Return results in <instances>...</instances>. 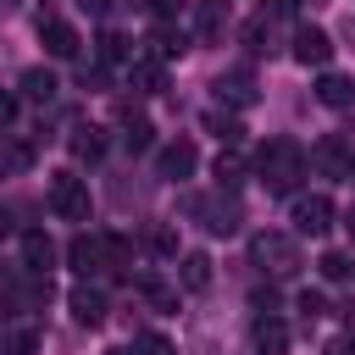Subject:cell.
I'll return each mask as SVG.
<instances>
[{"label":"cell","instance_id":"obj_39","mask_svg":"<svg viewBox=\"0 0 355 355\" xmlns=\"http://www.w3.org/2000/svg\"><path fill=\"white\" fill-rule=\"evenodd\" d=\"M305 6H327V0H305Z\"/></svg>","mask_w":355,"mask_h":355},{"label":"cell","instance_id":"obj_6","mask_svg":"<svg viewBox=\"0 0 355 355\" xmlns=\"http://www.w3.org/2000/svg\"><path fill=\"white\" fill-rule=\"evenodd\" d=\"M67 266H72L78 277L105 272V233H78V239L67 244Z\"/></svg>","mask_w":355,"mask_h":355},{"label":"cell","instance_id":"obj_36","mask_svg":"<svg viewBox=\"0 0 355 355\" xmlns=\"http://www.w3.org/2000/svg\"><path fill=\"white\" fill-rule=\"evenodd\" d=\"M83 11H94V17H105V11H111V0H83Z\"/></svg>","mask_w":355,"mask_h":355},{"label":"cell","instance_id":"obj_32","mask_svg":"<svg viewBox=\"0 0 355 355\" xmlns=\"http://www.w3.org/2000/svg\"><path fill=\"white\" fill-rule=\"evenodd\" d=\"M178 50H183V33H172V28H161V33H155V61H172Z\"/></svg>","mask_w":355,"mask_h":355},{"label":"cell","instance_id":"obj_10","mask_svg":"<svg viewBox=\"0 0 355 355\" xmlns=\"http://www.w3.org/2000/svg\"><path fill=\"white\" fill-rule=\"evenodd\" d=\"M194 216L211 227V233H239V200H194Z\"/></svg>","mask_w":355,"mask_h":355},{"label":"cell","instance_id":"obj_30","mask_svg":"<svg viewBox=\"0 0 355 355\" xmlns=\"http://www.w3.org/2000/svg\"><path fill=\"white\" fill-rule=\"evenodd\" d=\"M100 61H105V67L128 61V39H122V33H100Z\"/></svg>","mask_w":355,"mask_h":355},{"label":"cell","instance_id":"obj_22","mask_svg":"<svg viewBox=\"0 0 355 355\" xmlns=\"http://www.w3.org/2000/svg\"><path fill=\"white\" fill-rule=\"evenodd\" d=\"M133 266V239L128 233H105V272H128Z\"/></svg>","mask_w":355,"mask_h":355},{"label":"cell","instance_id":"obj_26","mask_svg":"<svg viewBox=\"0 0 355 355\" xmlns=\"http://www.w3.org/2000/svg\"><path fill=\"white\" fill-rule=\"evenodd\" d=\"M239 178H244V161L233 150H216V183L222 189H239Z\"/></svg>","mask_w":355,"mask_h":355},{"label":"cell","instance_id":"obj_8","mask_svg":"<svg viewBox=\"0 0 355 355\" xmlns=\"http://www.w3.org/2000/svg\"><path fill=\"white\" fill-rule=\"evenodd\" d=\"M39 39H44V55H55V61H72V55H78V44H83V39H78V28H72V22H61V17H44V22H39Z\"/></svg>","mask_w":355,"mask_h":355},{"label":"cell","instance_id":"obj_15","mask_svg":"<svg viewBox=\"0 0 355 355\" xmlns=\"http://www.w3.org/2000/svg\"><path fill=\"white\" fill-rule=\"evenodd\" d=\"M222 28H227V0H194V33L211 44L222 39Z\"/></svg>","mask_w":355,"mask_h":355},{"label":"cell","instance_id":"obj_27","mask_svg":"<svg viewBox=\"0 0 355 355\" xmlns=\"http://www.w3.org/2000/svg\"><path fill=\"white\" fill-rule=\"evenodd\" d=\"M139 294H144L150 305H161V311L178 305V288H166V283H155V277H139Z\"/></svg>","mask_w":355,"mask_h":355},{"label":"cell","instance_id":"obj_16","mask_svg":"<svg viewBox=\"0 0 355 355\" xmlns=\"http://www.w3.org/2000/svg\"><path fill=\"white\" fill-rule=\"evenodd\" d=\"M28 166H33V144H28V139L0 133V178H22Z\"/></svg>","mask_w":355,"mask_h":355},{"label":"cell","instance_id":"obj_1","mask_svg":"<svg viewBox=\"0 0 355 355\" xmlns=\"http://www.w3.org/2000/svg\"><path fill=\"white\" fill-rule=\"evenodd\" d=\"M305 150L294 144V139H266L261 150H255V178L272 189V194H294L300 189V178H305Z\"/></svg>","mask_w":355,"mask_h":355},{"label":"cell","instance_id":"obj_29","mask_svg":"<svg viewBox=\"0 0 355 355\" xmlns=\"http://www.w3.org/2000/svg\"><path fill=\"white\" fill-rule=\"evenodd\" d=\"M133 355H178V349H172L166 333H139V338H133Z\"/></svg>","mask_w":355,"mask_h":355},{"label":"cell","instance_id":"obj_25","mask_svg":"<svg viewBox=\"0 0 355 355\" xmlns=\"http://www.w3.org/2000/svg\"><path fill=\"white\" fill-rule=\"evenodd\" d=\"M205 128H211V133H216V139H222V144H227V150H233V144H239V139H244V128H239V122H233V116H222V111H205Z\"/></svg>","mask_w":355,"mask_h":355},{"label":"cell","instance_id":"obj_35","mask_svg":"<svg viewBox=\"0 0 355 355\" xmlns=\"http://www.w3.org/2000/svg\"><path fill=\"white\" fill-rule=\"evenodd\" d=\"M11 122H17V94H11V89H0V133H6Z\"/></svg>","mask_w":355,"mask_h":355},{"label":"cell","instance_id":"obj_18","mask_svg":"<svg viewBox=\"0 0 355 355\" xmlns=\"http://www.w3.org/2000/svg\"><path fill=\"white\" fill-rule=\"evenodd\" d=\"M178 283L189 288V294H200V288H211V255H183V266H178Z\"/></svg>","mask_w":355,"mask_h":355},{"label":"cell","instance_id":"obj_28","mask_svg":"<svg viewBox=\"0 0 355 355\" xmlns=\"http://www.w3.org/2000/svg\"><path fill=\"white\" fill-rule=\"evenodd\" d=\"M316 272H322L327 283H344V277H349V255H338V250H327V255L316 261Z\"/></svg>","mask_w":355,"mask_h":355},{"label":"cell","instance_id":"obj_24","mask_svg":"<svg viewBox=\"0 0 355 355\" xmlns=\"http://www.w3.org/2000/svg\"><path fill=\"white\" fill-rule=\"evenodd\" d=\"M144 250L150 255H178V233L166 222H155V227H144Z\"/></svg>","mask_w":355,"mask_h":355},{"label":"cell","instance_id":"obj_34","mask_svg":"<svg viewBox=\"0 0 355 355\" xmlns=\"http://www.w3.org/2000/svg\"><path fill=\"white\" fill-rule=\"evenodd\" d=\"M150 11H155V22H178L189 11V0H150Z\"/></svg>","mask_w":355,"mask_h":355},{"label":"cell","instance_id":"obj_11","mask_svg":"<svg viewBox=\"0 0 355 355\" xmlns=\"http://www.w3.org/2000/svg\"><path fill=\"white\" fill-rule=\"evenodd\" d=\"M67 305H72V322H83V327H100V322H105V294L89 288V283H78V288L67 294Z\"/></svg>","mask_w":355,"mask_h":355},{"label":"cell","instance_id":"obj_33","mask_svg":"<svg viewBox=\"0 0 355 355\" xmlns=\"http://www.w3.org/2000/svg\"><path fill=\"white\" fill-rule=\"evenodd\" d=\"M150 133H155V128H150V122L139 116V122H128V133H122V139H128V150L139 155V150H150Z\"/></svg>","mask_w":355,"mask_h":355},{"label":"cell","instance_id":"obj_7","mask_svg":"<svg viewBox=\"0 0 355 355\" xmlns=\"http://www.w3.org/2000/svg\"><path fill=\"white\" fill-rule=\"evenodd\" d=\"M194 161H200L194 139H172V144H161V155H155V172H161L166 183H183V178L194 172Z\"/></svg>","mask_w":355,"mask_h":355},{"label":"cell","instance_id":"obj_21","mask_svg":"<svg viewBox=\"0 0 355 355\" xmlns=\"http://www.w3.org/2000/svg\"><path fill=\"white\" fill-rule=\"evenodd\" d=\"M67 144H72L78 161H100V155H105V133H100V128H72Z\"/></svg>","mask_w":355,"mask_h":355},{"label":"cell","instance_id":"obj_9","mask_svg":"<svg viewBox=\"0 0 355 355\" xmlns=\"http://www.w3.org/2000/svg\"><path fill=\"white\" fill-rule=\"evenodd\" d=\"M294 61H300V67H316V72H322V67L333 61V39H327L322 28H300V33H294Z\"/></svg>","mask_w":355,"mask_h":355},{"label":"cell","instance_id":"obj_2","mask_svg":"<svg viewBox=\"0 0 355 355\" xmlns=\"http://www.w3.org/2000/svg\"><path fill=\"white\" fill-rule=\"evenodd\" d=\"M250 261H255L266 277H294V272H300V244H294V233L266 227V233L250 239Z\"/></svg>","mask_w":355,"mask_h":355},{"label":"cell","instance_id":"obj_20","mask_svg":"<svg viewBox=\"0 0 355 355\" xmlns=\"http://www.w3.org/2000/svg\"><path fill=\"white\" fill-rule=\"evenodd\" d=\"M22 94H28V100H39V105H50V100H55V72H50V67L22 72Z\"/></svg>","mask_w":355,"mask_h":355},{"label":"cell","instance_id":"obj_19","mask_svg":"<svg viewBox=\"0 0 355 355\" xmlns=\"http://www.w3.org/2000/svg\"><path fill=\"white\" fill-rule=\"evenodd\" d=\"M128 83H133V94H155V89L166 83V67H161V61H133V67H128Z\"/></svg>","mask_w":355,"mask_h":355},{"label":"cell","instance_id":"obj_3","mask_svg":"<svg viewBox=\"0 0 355 355\" xmlns=\"http://www.w3.org/2000/svg\"><path fill=\"white\" fill-rule=\"evenodd\" d=\"M50 211H55L61 222H89V211H94L89 183H83L78 172H55V178H50Z\"/></svg>","mask_w":355,"mask_h":355},{"label":"cell","instance_id":"obj_12","mask_svg":"<svg viewBox=\"0 0 355 355\" xmlns=\"http://www.w3.org/2000/svg\"><path fill=\"white\" fill-rule=\"evenodd\" d=\"M250 344H255V355H288V327L277 316H255Z\"/></svg>","mask_w":355,"mask_h":355},{"label":"cell","instance_id":"obj_5","mask_svg":"<svg viewBox=\"0 0 355 355\" xmlns=\"http://www.w3.org/2000/svg\"><path fill=\"white\" fill-rule=\"evenodd\" d=\"M288 222H294V233H311V239H322V233L333 227V200H327V194H294V205H288Z\"/></svg>","mask_w":355,"mask_h":355},{"label":"cell","instance_id":"obj_14","mask_svg":"<svg viewBox=\"0 0 355 355\" xmlns=\"http://www.w3.org/2000/svg\"><path fill=\"white\" fill-rule=\"evenodd\" d=\"M22 261H28V272H50V261H55V244H50V233L44 227H28L22 233Z\"/></svg>","mask_w":355,"mask_h":355},{"label":"cell","instance_id":"obj_40","mask_svg":"<svg viewBox=\"0 0 355 355\" xmlns=\"http://www.w3.org/2000/svg\"><path fill=\"white\" fill-rule=\"evenodd\" d=\"M349 233H355V211H349Z\"/></svg>","mask_w":355,"mask_h":355},{"label":"cell","instance_id":"obj_38","mask_svg":"<svg viewBox=\"0 0 355 355\" xmlns=\"http://www.w3.org/2000/svg\"><path fill=\"white\" fill-rule=\"evenodd\" d=\"M338 349H344V355H355V333H349V338H344V344H338Z\"/></svg>","mask_w":355,"mask_h":355},{"label":"cell","instance_id":"obj_17","mask_svg":"<svg viewBox=\"0 0 355 355\" xmlns=\"http://www.w3.org/2000/svg\"><path fill=\"white\" fill-rule=\"evenodd\" d=\"M216 100H227V105H255V78L250 72H222L216 78Z\"/></svg>","mask_w":355,"mask_h":355},{"label":"cell","instance_id":"obj_37","mask_svg":"<svg viewBox=\"0 0 355 355\" xmlns=\"http://www.w3.org/2000/svg\"><path fill=\"white\" fill-rule=\"evenodd\" d=\"M6 233H11V211L0 205V239H6Z\"/></svg>","mask_w":355,"mask_h":355},{"label":"cell","instance_id":"obj_23","mask_svg":"<svg viewBox=\"0 0 355 355\" xmlns=\"http://www.w3.org/2000/svg\"><path fill=\"white\" fill-rule=\"evenodd\" d=\"M39 327H11L6 338H0V355H39Z\"/></svg>","mask_w":355,"mask_h":355},{"label":"cell","instance_id":"obj_13","mask_svg":"<svg viewBox=\"0 0 355 355\" xmlns=\"http://www.w3.org/2000/svg\"><path fill=\"white\" fill-rule=\"evenodd\" d=\"M316 100H322L327 111L355 105V78H344V72H322V78H316Z\"/></svg>","mask_w":355,"mask_h":355},{"label":"cell","instance_id":"obj_31","mask_svg":"<svg viewBox=\"0 0 355 355\" xmlns=\"http://www.w3.org/2000/svg\"><path fill=\"white\" fill-rule=\"evenodd\" d=\"M300 311H305V322L327 316V294H322V288H300Z\"/></svg>","mask_w":355,"mask_h":355},{"label":"cell","instance_id":"obj_4","mask_svg":"<svg viewBox=\"0 0 355 355\" xmlns=\"http://www.w3.org/2000/svg\"><path fill=\"white\" fill-rule=\"evenodd\" d=\"M311 166H316L322 178H349V172H355V150L344 144V133H322V139L311 144Z\"/></svg>","mask_w":355,"mask_h":355}]
</instances>
